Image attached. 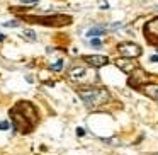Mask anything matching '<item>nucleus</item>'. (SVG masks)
Segmentation results:
<instances>
[{
    "label": "nucleus",
    "mask_w": 158,
    "mask_h": 155,
    "mask_svg": "<svg viewBox=\"0 0 158 155\" xmlns=\"http://www.w3.org/2000/svg\"><path fill=\"white\" fill-rule=\"evenodd\" d=\"M9 128H10V123H9L7 119L0 121V131H5V130H9Z\"/></svg>",
    "instance_id": "4468645a"
},
{
    "label": "nucleus",
    "mask_w": 158,
    "mask_h": 155,
    "mask_svg": "<svg viewBox=\"0 0 158 155\" xmlns=\"http://www.w3.org/2000/svg\"><path fill=\"white\" fill-rule=\"evenodd\" d=\"M34 21L41 22V24H48V26H60V24H68L70 17L68 15H49V17H38Z\"/></svg>",
    "instance_id": "20e7f679"
},
{
    "label": "nucleus",
    "mask_w": 158,
    "mask_h": 155,
    "mask_svg": "<svg viewBox=\"0 0 158 155\" xmlns=\"http://www.w3.org/2000/svg\"><path fill=\"white\" fill-rule=\"evenodd\" d=\"M90 45H92V46H102V41H100L99 38H94L92 41H90Z\"/></svg>",
    "instance_id": "2eb2a0df"
},
{
    "label": "nucleus",
    "mask_w": 158,
    "mask_h": 155,
    "mask_svg": "<svg viewBox=\"0 0 158 155\" xmlns=\"http://www.w3.org/2000/svg\"><path fill=\"white\" fill-rule=\"evenodd\" d=\"M87 75H89V70H87L85 67H75V68H72L68 73V77L73 82H83V80L87 79Z\"/></svg>",
    "instance_id": "39448f33"
},
{
    "label": "nucleus",
    "mask_w": 158,
    "mask_h": 155,
    "mask_svg": "<svg viewBox=\"0 0 158 155\" xmlns=\"http://www.w3.org/2000/svg\"><path fill=\"white\" fill-rule=\"evenodd\" d=\"M4 39H5V36H4V34H0V41H4Z\"/></svg>",
    "instance_id": "6ab92c4d"
},
{
    "label": "nucleus",
    "mask_w": 158,
    "mask_h": 155,
    "mask_svg": "<svg viewBox=\"0 0 158 155\" xmlns=\"http://www.w3.org/2000/svg\"><path fill=\"white\" fill-rule=\"evenodd\" d=\"M83 60L92 67H104V65H107V62H109L107 56H102V55H87Z\"/></svg>",
    "instance_id": "0eeeda50"
},
{
    "label": "nucleus",
    "mask_w": 158,
    "mask_h": 155,
    "mask_svg": "<svg viewBox=\"0 0 158 155\" xmlns=\"http://www.w3.org/2000/svg\"><path fill=\"white\" fill-rule=\"evenodd\" d=\"M116 65L119 67L123 72H126V73H131V72H134V70H136V63H134L133 60H129V58H119V60H116Z\"/></svg>",
    "instance_id": "6e6552de"
},
{
    "label": "nucleus",
    "mask_w": 158,
    "mask_h": 155,
    "mask_svg": "<svg viewBox=\"0 0 158 155\" xmlns=\"http://www.w3.org/2000/svg\"><path fill=\"white\" fill-rule=\"evenodd\" d=\"M117 51H119L124 58H129V60L141 55V48L138 45H134V43H121V45L117 46Z\"/></svg>",
    "instance_id": "7ed1b4c3"
},
{
    "label": "nucleus",
    "mask_w": 158,
    "mask_h": 155,
    "mask_svg": "<svg viewBox=\"0 0 158 155\" xmlns=\"http://www.w3.org/2000/svg\"><path fill=\"white\" fill-rule=\"evenodd\" d=\"M22 36H24L26 39H29V41H36V32L31 31V29H26V31L22 32Z\"/></svg>",
    "instance_id": "f8f14e48"
},
{
    "label": "nucleus",
    "mask_w": 158,
    "mask_h": 155,
    "mask_svg": "<svg viewBox=\"0 0 158 155\" xmlns=\"http://www.w3.org/2000/svg\"><path fill=\"white\" fill-rule=\"evenodd\" d=\"M148 75L143 72V70H139V72H136L134 75H131L129 77V85L131 87H139V85H143V84H148Z\"/></svg>",
    "instance_id": "423d86ee"
},
{
    "label": "nucleus",
    "mask_w": 158,
    "mask_h": 155,
    "mask_svg": "<svg viewBox=\"0 0 158 155\" xmlns=\"http://www.w3.org/2000/svg\"><path fill=\"white\" fill-rule=\"evenodd\" d=\"M77 135H78V136H83V135H85V130H83V128H77Z\"/></svg>",
    "instance_id": "f3484780"
},
{
    "label": "nucleus",
    "mask_w": 158,
    "mask_h": 155,
    "mask_svg": "<svg viewBox=\"0 0 158 155\" xmlns=\"http://www.w3.org/2000/svg\"><path fill=\"white\" fill-rule=\"evenodd\" d=\"M106 31H107V28H106V26H95V28L89 29L87 36H90V38H94V36H102Z\"/></svg>",
    "instance_id": "9b49d317"
},
{
    "label": "nucleus",
    "mask_w": 158,
    "mask_h": 155,
    "mask_svg": "<svg viewBox=\"0 0 158 155\" xmlns=\"http://www.w3.org/2000/svg\"><path fill=\"white\" fill-rule=\"evenodd\" d=\"M15 111H17V113L21 114V116L24 118L26 121H27L29 126H34V124L38 123V114H36V109H34V107H32L29 102H21V104H17Z\"/></svg>",
    "instance_id": "f03ea898"
},
{
    "label": "nucleus",
    "mask_w": 158,
    "mask_h": 155,
    "mask_svg": "<svg viewBox=\"0 0 158 155\" xmlns=\"http://www.w3.org/2000/svg\"><path fill=\"white\" fill-rule=\"evenodd\" d=\"M5 28H15V26H19V22L17 21H10V22H5Z\"/></svg>",
    "instance_id": "dca6fc26"
},
{
    "label": "nucleus",
    "mask_w": 158,
    "mask_h": 155,
    "mask_svg": "<svg viewBox=\"0 0 158 155\" xmlns=\"http://www.w3.org/2000/svg\"><path fill=\"white\" fill-rule=\"evenodd\" d=\"M144 34L150 36V38H155L158 39V17L150 21L146 26H144Z\"/></svg>",
    "instance_id": "1a4fd4ad"
},
{
    "label": "nucleus",
    "mask_w": 158,
    "mask_h": 155,
    "mask_svg": "<svg viewBox=\"0 0 158 155\" xmlns=\"http://www.w3.org/2000/svg\"><path fill=\"white\" fill-rule=\"evenodd\" d=\"M143 92L146 94L148 97L158 101V85H156V84H146V85L143 87Z\"/></svg>",
    "instance_id": "9d476101"
},
{
    "label": "nucleus",
    "mask_w": 158,
    "mask_h": 155,
    "mask_svg": "<svg viewBox=\"0 0 158 155\" xmlns=\"http://www.w3.org/2000/svg\"><path fill=\"white\" fill-rule=\"evenodd\" d=\"M78 96L87 107H99V106H102V104L109 102V99H110L109 92H107L106 89H102V87L82 89V90H78Z\"/></svg>",
    "instance_id": "f257e3e1"
},
{
    "label": "nucleus",
    "mask_w": 158,
    "mask_h": 155,
    "mask_svg": "<svg viewBox=\"0 0 158 155\" xmlns=\"http://www.w3.org/2000/svg\"><path fill=\"white\" fill-rule=\"evenodd\" d=\"M61 68H63V60H58V62L51 63V70H53V72H61Z\"/></svg>",
    "instance_id": "ddd939ff"
},
{
    "label": "nucleus",
    "mask_w": 158,
    "mask_h": 155,
    "mask_svg": "<svg viewBox=\"0 0 158 155\" xmlns=\"http://www.w3.org/2000/svg\"><path fill=\"white\" fill-rule=\"evenodd\" d=\"M150 60H151V62H155V63H158V55H151Z\"/></svg>",
    "instance_id": "a211bd4d"
}]
</instances>
